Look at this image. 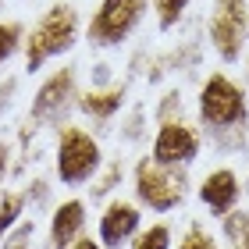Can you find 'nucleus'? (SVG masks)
Masks as SVG:
<instances>
[{"label":"nucleus","mask_w":249,"mask_h":249,"mask_svg":"<svg viewBox=\"0 0 249 249\" xmlns=\"http://www.w3.org/2000/svg\"><path fill=\"white\" fill-rule=\"evenodd\" d=\"M18 210H21V199L18 196H4V203H0V235L18 221Z\"/></svg>","instance_id":"16"},{"label":"nucleus","mask_w":249,"mask_h":249,"mask_svg":"<svg viewBox=\"0 0 249 249\" xmlns=\"http://www.w3.org/2000/svg\"><path fill=\"white\" fill-rule=\"evenodd\" d=\"M199 114L210 128H231L239 124L246 114V100H242V89L224 75H213L207 86H203V96H199Z\"/></svg>","instance_id":"2"},{"label":"nucleus","mask_w":249,"mask_h":249,"mask_svg":"<svg viewBox=\"0 0 249 249\" xmlns=\"http://www.w3.org/2000/svg\"><path fill=\"white\" fill-rule=\"evenodd\" d=\"M199 150V135L182 121H164L160 124V135L153 142V160L171 167V164H189Z\"/></svg>","instance_id":"7"},{"label":"nucleus","mask_w":249,"mask_h":249,"mask_svg":"<svg viewBox=\"0 0 249 249\" xmlns=\"http://www.w3.org/2000/svg\"><path fill=\"white\" fill-rule=\"evenodd\" d=\"M178 249H213V242H210V235H203V231L196 228V231H189V239L178 246Z\"/></svg>","instance_id":"18"},{"label":"nucleus","mask_w":249,"mask_h":249,"mask_svg":"<svg viewBox=\"0 0 249 249\" xmlns=\"http://www.w3.org/2000/svg\"><path fill=\"white\" fill-rule=\"evenodd\" d=\"M18 25H0V64H4L11 53H15V47H18Z\"/></svg>","instance_id":"17"},{"label":"nucleus","mask_w":249,"mask_h":249,"mask_svg":"<svg viewBox=\"0 0 249 249\" xmlns=\"http://www.w3.org/2000/svg\"><path fill=\"white\" fill-rule=\"evenodd\" d=\"M224 228H228V235L239 242V249H249V213H231Z\"/></svg>","instance_id":"14"},{"label":"nucleus","mask_w":249,"mask_h":249,"mask_svg":"<svg viewBox=\"0 0 249 249\" xmlns=\"http://www.w3.org/2000/svg\"><path fill=\"white\" fill-rule=\"evenodd\" d=\"M118 107H121V89H110V93H89L82 100V110H86V114H96V118H110Z\"/></svg>","instance_id":"12"},{"label":"nucleus","mask_w":249,"mask_h":249,"mask_svg":"<svg viewBox=\"0 0 249 249\" xmlns=\"http://www.w3.org/2000/svg\"><path fill=\"white\" fill-rule=\"evenodd\" d=\"M199 196L213 213H228L235 207V199H239V182H235L231 171H213L207 182H203Z\"/></svg>","instance_id":"10"},{"label":"nucleus","mask_w":249,"mask_h":249,"mask_svg":"<svg viewBox=\"0 0 249 249\" xmlns=\"http://www.w3.org/2000/svg\"><path fill=\"white\" fill-rule=\"evenodd\" d=\"M82 221H86V210H82V203L71 199V203H61L57 213H53V224H50V235H53V246L64 249L68 242L78 235V228H82Z\"/></svg>","instance_id":"11"},{"label":"nucleus","mask_w":249,"mask_h":249,"mask_svg":"<svg viewBox=\"0 0 249 249\" xmlns=\"http://www.w3.org/2000/svg\"><path fill=\"white\" fill-rule=\"evenodd\" d=\"M153 4H157V15H160V25L171 29L175 21L182 18V11H185L189 0H153Z\"/></svg>","instance_id":"13"},{"label":"nucleus","mask_w":249,"mask_h":249,"mask_svg":"<svg viewBox=\"0 0 249 249\" xmlns=\"http://www.w3.org/2000/svg\"><path fill=\"white\" fill-rule=\"evenodd\" d=\"M146 11V0H104L89 25V39L96 47H110V43H121L128 32L139 25Z\"/></svg>","instance_id":"3"},{"label":"nucleus","mask_w":249,"mask_h":249,"mask_svg":"<svg viewBox=\"0 0 249 249\" xmlns=\"http://www.w3.org/2000/svg\"><path fill=\"white\" fill-rule=\"evenodd\" d=\"M135 192H139V199H146L153 210H171L178 199H182V192H185V182H182V175H175V171H167L164 164H139L135 167Z\"/></svg>","instance_id":"5"},{"label":"nucleus","mask_w":249,"mask_h":249,"mask_svg":"<svg viewBox=\"0 0 249 249\" xmlns=\"http://www.w3.org/2000/svg\"><path fill=\"white\" fill-rule=\"evenodd\" d=\"M75 249H100V246H96V242H89V239H86V242H78Z\"/></svg>","instance_id":"20"},{"label":"nucleus","mask_w":249,"mask_h":249,"mask_svg":"<svg viewBox=\"0 0 249 249\" xmlns=\"http://www.w3.org/2000/svg\"><path fill=\"white\" fill-rule=\"evenodd\" d=\"M246 4L242 0H221L217 4V15L210 21V36H213V47L224 61H235L242 50V39H246Z\"/></svg>","instance_id":"6"},{"label":"nucleus","mask_w":249,"mask_h":249,"mask_svg":"<svg viewBox=\"0 0 249 249\" xmlns=\"http://www.w3.org/2000/svg\"><path fill=\"white\" fill-rule=\"evenodd\" d=\"M68 96H71V71H57L39 89L36 104H32V118H39V121L43 118H57L61 107L68 104Z\"/></svg>","instance_id":"9"},{"label":"nucleus","mask_w":249,"mask_h":249,"mask_svg":"<svg viewBox=\"0 0 249 249\" xmlns=\"http://www.w3.org/2000/svg\"><path fill=\"white\" fill-rule=\"evenodd\" d=\"M75 25H78L75 11L68 4L50 7L47 15H43V21L32 29V36H29V71H36L47 57H53V53L71 47L75 43Z\"/></svg>","instance_id":"1"},{"label":"nucleus","mask_w":249,"mask_h":249,"mask_svg":"<svg viewBox=\"0 0 249 249\" xmlns=\"http://www.w3.org/2000/svg\"><path fill=\"white\" fill-rule=\"evenodd\" d=\"M15 89V82H4V89H0V104H7V93Z\"/></svg>","instance_id":"19"},{"label":"nucleus","mask_w":249,"mask_h":249,"mask_svg":"<svg viewBox=\"0 0 249 249\" xmlns=\"http://www.w3.org/2000/svg\"><path fill=\"white\" fill-rule=\"evenodd\" d=\"M96 164H100L96 142L89 139L86 132H78V128H64L61 150H57V175H61V182L64 185L86 182V178L96 171Z\"/></svg>","instance_id":"4"},{"label":"nucleus","mask_w":249,"mask_h":249,"mask_svg":"<svg viewBox=\"0 0 249 249\" xmlns=\"http://www.w3.org/2000/svg\"><path fill=\"white\" fill-rule=\"evenodd\" d=\"M167 239H171L167 228H164V224H157V228H150L146 235H139L132 249H167Z\"/></svg>","instance_id":"15"},{"label":"nucleus","mask_w":249,"mask_h":249,"mask_svg":"<svg viewBox=\"0 0 249 249\" xmlns=\"http://www.w3.org/2000/svg\"><path fill=\"white\" fill-rule=\"evenodd\" d=\"M135 228H139V210L128 207V203H110L104 221H100V239L107 246H121Z\"/></svg>","instance_id":"8"}]
</instances>
